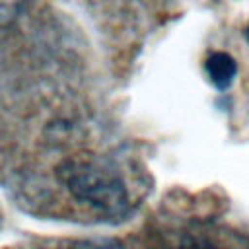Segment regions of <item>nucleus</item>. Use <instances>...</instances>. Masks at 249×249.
<instances>
[{
    "mask_svg": "<svg viewBox=\"0 0 249 249\" xmlns=\"http://www.w3.org/2000/svg\"><path fill=\"white\" fill-rule=\"evenodd\" d=\"M60 249H124V247L113 239H86V241H74Z\"/></svg>",
    "mask_w": 249,
    "mask_h": 249,
    "instance_id": "20e7f679",
    "label": "nucleus"
},
{
    "mask_svg": "<svg viewBox=\"0 0 249 249\" xmlns=\"http://www.w3.org/2000/svg\"><path fill=\"white\" fill-rule=\"evenodd\" d=\"M175 249H222V247H218L214 241L204 239V237H187Z\"/></svg>",
    "mask_w": 249,
    "mask_h": 249,
    "instance_id": "39448f33",
    "label": "nucleus"
},
{
    "mask_svg": "<svg viewBox=\"0 0 249 249\" xmlns=\"http://www.w3.org/2000/svg\"><path fill=\"white\" fill-rule=\"evenodd\" d=\"M206 74L210 78V82L218 88V89H228L237 74V62L233 60L231 54L228 53H212L208 58H206Z\"/></svg>",
    "mask_w": 249,
    "mask_h": 249,
    "instance_id": "f03ea898",
    "label": "nucleus"
},
{
    "mask_svg": "<svg viewBox=\"0 0 249 249\" xmlns=\"http://www.w3.org/2000/svg\"><path fill=\"white\" fill-rule=\"evenodd\" d=\"M245 37H247V41H249V23H247V29H245Z\"/></svg>",
    "mask_w": 249,
    "mask_h": 249,
    "instance_id": "423d86ee",
    "label": "nucleus"
},
{
    "mask_svg": "<svg viewBox=\"0 0 249 249\" xmlns=\"http://www.w3.org/2000/svg\"><path fill=\"white\" fill-rule=\"evenodd\" d=\"M27 0H0V27L12 25L25 10Z\"/></svg>",
    "mask_w": 249,
    "mask_h": 249,
    "instance_id": "7ed1b4c3",
    "label": "nucleus"
},
{
    "mask_svg": "<svg viewBox=\"0 0 249 249\" xmlns=\"http://www.w3.org/2000/svg\"><path fill=\"white\" fill-rule=\"evenodd\" d=\"M58 175L76 200L89 204L97 212L115 218L128 212V195L115 171L91 161H66Z\"/></svg>",
    "mask_w": 249,
    "mask_h": 249,
    "instance_id": "f257e3e1",
    "label": "nucleus"
}]
</instances>
